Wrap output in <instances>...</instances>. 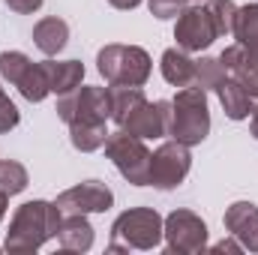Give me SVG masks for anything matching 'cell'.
I'll return each instance as SVG.
<instances>
[{"mask_svg": "<svg viewBox=\"0 0 258 255\" xmlns=\"http://www.w3.org/2000/svg\"><path fill=\"white\" fill-rule=\"evenodd\" d=\"M111 201H114V195L105 183L87 180V183H78L72 189L60 192L54 204L60 207V213H102L111 207Z\"/></svg>", "mask_w": 258, "mask_h": 255, "instance_id": "10", "label": "cell"}, {"mask_svg": "<svg viewBox=\"0 0 258 255\" xmlns=\"http://www.w3.org/2000/svg\"><path fill=\"white\" fill-rule=\"evenodd\" d=\"M162 240V216L150 207H132L120 213L111 225V252L153 249Z\"/></svg>", "mask_w": 258, "mask_h": 255, "instance_id": "3", "label": "cell"}, {"mask_svg": "<svg viewBox=\"0 0 258 255\" xmlns=\"http://www.w3.org/2000/svg\"><path fill=\"white\" fill-rule=\"evenodd\" d=\"M57 237H60L63 249H72V252H87L93 246V228L84 219V213H66Z\"/></svg>", "mask_w": 258, "mask_h": 255, "instance_id": "14", "label": "cell"}, {"mask_svg": "<svg viewBox=\"0 0 258 255\" xmlns=\"http://www.w3.org/2000/svg\"><path fill=\"white\" fill-rule=\"evenodd\" d=\"M15 87L21 90L24 99H30V102H42V99L51 93V81H48V69H45V63H33V60H30V63L21 69Z\"/></svg>", "mask_w": 258, "mask_h": 255, "instance_id": "18", "label": "cell"}, {"mask_svg": "<svg viewBox=\"0 0 258 255\" xmlns=\"http://www.w3.org/2000/svg\"><path fill=\"white\" fill-rule=\"evenodd\" d=\"M45 69H48V81H51V93L57 96H66L72 90H78L81 78H84V66L78 60H45Z\"/></svg>", "mask_w": 258, "mask_h": 255, "instance_id": "17", "label": "cell"}, {"mask_svg": "<svg viewBox=\"0 0 258 255\" xmlns=\"http://www.w3.org/2000/svg\"><path fill=\"white\" fill-rule=\"evenodd\" d=\"M225 249L237 252V249H240V243H234V240H222V243H216V246H213V252H225Z\"/></svg>", "mask_w": 258, "mask_h": 255, "instance_id": "29", "label": "cell"}, {"mask_svg": "<svg viewBox=\"0 0 258 255\" xmlns=\"http://www.w3.org/2000/svg\"><path fill=\"white\" fill-rule=\"evenodd\" d=\"M27 186V171L21 162H12V159H3L0 162V192L6 195H15Z\"/></svg>", "mask_w": 258, "mask_h": 255, "instance_id": "24", "label": "cell"}, {"mask_svg": "<svg viewBox=\"0 0 258 255\" xmlns=\"http://www.w3.org/2000/svg\"><path fill=\"white\" fill-rule=\"evenodd\" d=\"M249 126H252V135L258 138V102H255V108H252V123Z\"/></svg>", "mask_w": 258, "mask_h": 255, "instance_id": "31", "label": "cell"}, {"mask_svg": "<svg viewBox=\"0 0 258 255\" xmlns=\"http://www.w3.org/2000/svg\"><path fill=\"white\" fill-rule=\"evenodd\" d=\"M57 114L69 126H105L111 117V90L78 87L66 96H57Z\"/></svg>", "mask_w": 258, "mask_h": 255, "instance_id": "4", "label": "cell"}, {"mask_svg": "<svg viewBox=\"0 0 258 255\" xmlns=\"http://www.w3.org/2000/svg\"><path fill=\"white\" fill-rule=\"evenodd\" d=\"M225 228L231 231L234 240H240V246L258 252V207L249 201H237L225 210Z\"/></svg>", "mask_w": 258, "mask_h": 255, "instance_id": "13", "label": "cell"}, {"mask_svg": "<svg viewBox=\"0 0 258 255\" xmlns=\"http://www.w3.org/2000/svg\"><path fill=\"white\" fill-rule=\"evenodd\" d=\"M108 3H111V6H117V9H135L141 0H108Z\"/></svg>", "mask_w": 258, "mask_h": 255, "instance_id": "30", "label": "cell"}, {"mask_svg": "<svg viewBox=\"0 0 258 255\" xmlns=\"http://www.w3.org/2000/svg\"><path fill=\"white\" fill-rule=\"evenodd\" d=\"M234 36L240 39V45L258 51V3H249V6H243V9H237Z\"/></svg>", "mask_w": 258, "mask_h": 255, "instance_id": "20", "label": "cell"}, {"mask_svg": "<svg viewBox=\"0 0 258 255\" xmlns=\"http://www.w3.org/2000/svg\"><path fill=\"white\" fill-rule=\"evenodd\" d=\"M6 198H9V195H6V192H0V219H3V213H6Z\"/></svg>", "mask_w": 258, "mask_h": 255, "instance_id": "32", "label": "cell"}, {"mask_svg": "<svg viewBox=\"0 0 258 255\" xmlns=\"http://www.w3.org/2000/svg\"><path fill=\"white\" fill-rule=\"evenodd\" d=\"M69 135H72V144L84 153L105 147V138H108L105 126H69Z\"/></svg>", "mask_w": 258, "mask_h": 255, "instance_id": "23", "label": "cell"}, {"mask_svg": "<svg viewBox=\"0 0 258 255\" xmlns=\"http://www.w3.org/2000/svg\"><path fill=\"white\" fill-rule=\"evenodd\" d=\"M162 234L168 240V252H201L207 243V225L192 210H174L162 222Z\"/></svg>", "mask_w": 258, "mask_h": 255, "instance_id": "8", "label": "cell"}, {"mask_svg": "<svg viewBox=\"0 0 258 255\" xmlns=\"http://www.w3.org/2000/svg\"><path fill=\"white\" fill-rule=\"evenodd\" d=\"M99 72L108 84H129L141 87L150 75V57L138 45H105L96 57Z\"/></svg>", "mask_w": 258, "mask_h": 255, "instance_id": "5", "label": "cell"}, {"mask_svg": "<svg viewBox=\"0 0 258 255\" xmlns=\"http://www.w3.org/2000/svg\"><path fill=\"white\" fill-rule=\"evenodd\" d=\"M18 120H21V114H18V108L12 105V99L3 93V87H0V132H9V129L18 126Z\"/></svg>", "mask_w": 258, "mask_h": 255, "instance_id": "27", "label": "cell"}, {"mask_svg": "<svg viewBox=\"0 0 258 255\" xmlns=\"http://www.w3.org/2000/svg\"><path fill=\"white\" fill-rule=\"evenodd\" d=\"M60 207L48 201H27L15 210L9 231H6V249L9 252H33L45 240L57 237L60 231Z\"/></svg>", "mask_w": 258, "mask_h": 255, "instance_id": "1", "label": "cell"}, {"mask_svg": "<svg viewBox=\"0 0 258 255\" xmlns=\"http://www.w3.org/2000/svg\"><path fill=\"white\" fill-rule=\"evenodd\" d=\"M210 132V114H207V90L198 84L180 87V93L171 99L168 114V135L186 147L201 144Z\"/></svg>", "mask_w": 258, "mask_h": 255, "instance_id": "2", "label": "cell"}, {"mask_svg": "<svg viewBox=\"0 0 258 255\" xmlns=\"http://www.w3.org/2000/svg\"><path fill=\"white\" fill-rule=\"evenodd\" d=\"M189 6V0H150V12L156 15V18H177L183 9Z\"/></svg>", "mask_w": 258, "mask_h": 255, "instance_id": "26", "label": "cell"}, {"mask_svg": "<svg viewBox=\"0 0 258 255\" xmlns=\"http://www.w3.org/2000/svg\"><path fill=\"white\" fill-rule=\"evenodd\" d=\"M222 81H225V66L219 63V60L201 57V60L195 63V84H198L201 90H216Z\"/></svg>", "mask_w": 258, "mask_h": 255, "instance_id": "22", "label": "cell"}, {"mask_svg": "<svg viewBox=\"0 0 258 255\" xmlns=\"http://www.w3.org/2000/svg\"><path fill=\"white\" fill-rule=\"evenodd\" d=\"M105 153L108 159L117 165V171L135 186H147V174H150V150L144 147V138L132 135L126 129L114 132L105 138Z\"/></svg>", "mask_w": 258, "mask_h": 255, "instance_id": "6", "label": "cell"}, {"mask_svg": "<svg viewBox=\"0 0 258 255\" xmlns=\"http://www.w3.org/2000/svg\"><path fill=\"white\" fill-rule=\"evenodd\" d=\"M207 12L216 24V33L219 36H228L234 33V18H237V6L231 0H207Z\"/></svg>", "mask_w": 258, "mask_h": 255, "instance_id": "21", "label": "cell"}, {"mask_svg": "<svg viewBox=\"0 0 258 255\" xmlns=\"http://www.w3.org/2000/svg\"><path fill=\"white\" fill-rule=\"evenodd\" d=\"M162 75L174 87H189L195 84V60L183 48H168L162 54Z\"/></svg>", "mask_w": 258, "mask_h": 255, "instance_id": "15", "label": "cell"}, {"mask_svg": "<svg viewBox=\"0 0 258 255\" xmlns=\"http://www.w3.org/2000/svg\"><path fill=\"white\" fill-rule=\"evenodd\" d=\"M27 63H30L27 54H21V51H3V54H0V75H3L9 84H15L18 75H21V69Z\"/></svg>", "mask_w": 258, "mask_h": 255, "instance_id": "25", "label": "cell"}, {"mask_svg": "<svg viewBox=\"0 0 258 255\" xmlns=\"http://www.w3.org/2000/svg\"><path fill=\"white\" fill-rule=\"evenodd\" d=\"M6 6L12 12H18V15H30V12H36L42 6V0H6Z\"/></svg>", "mask_w": 258, "mask_h": 255, "instance_id": "28", "label": "cell"}, {"mask_svg": "<svg viewBox=\"0 0 258 255\" xmlns=\"http://www.w3.org/2000/svg\"><path fill=\"white\" fill-rule=\"evenodd\" d=\"M168 114H171V102L159 99V102H144L138 105L126 117V123L120 129H126L138 138H159L168 135Z\"/></svg>", "mask_w": 258, "mask_h": 255, "instance_id": "11", "label": "cell"}, {"mask_svg": "<svg viewBox=\"0 0 258 255\" xmlns=\"http://www.w3.org/2000/svg\"><path fill=\"white\" fill-rule=\"evenodd\" d=\"M216 93H219V102H222V108H225V114H228L231 120H243V117L252 114V96H249L234 78H225V81L216 87Z\"/></svg>", "mask_w": 258, "mask_h": 255, "instance_id": "19", "label": "cell"}, {"mask_svg": "<svg viewBox=\"0 0 258 255\" xmlns=\"http://www.w3.org/2000/svg\"><path fill=\"white\" fill-rule=\"evenodd\" d=\"M66 39H69V24H66L63 18L51 15V18H42L33 27V42H36V48L42 54H57L66 45Z\"/></svg>", "mask_w": 258, "mask_h": 255, "instance_id": "16", "label": "cell"}, {"mask_svg": "<svg viewBox=\"0 0 258 255\" xmlns=\"http://www.w3.org/2000/svg\"><path fill=\"white\" fill-rule=\"evenodd\" d=\"M216 24L207 12V6H186L177 18V27H174V39H177V48L183 51H204L213 45L216 39Z\"/></svg>", "mask_w": 258, "mask_h": 255, "instance_id": "9", "label": "cell"}, {"mask_svg": "<svg viewBox=\"0 0 258 255\" xmlns=\"http://www.w3.org/2000/svg\"><path fill=\"white\" fill-rule=\"evenodd\" d=\"M219 63L225 66V72H231V78L252 96L258 99V51L246 48V45H228L219 54Z\"/></svg>", "mask_w": 258, "mask_h": 255, "instance_id": "12", "label": "cell"}, {"mask_svg": "<svg viewBox=\"0 0 258 255\" xmlns=\"http://www.w3.org/2000/svg\"><path fill=\"white\" fill-rule=\"evenodd\" d=\"M192 156L186 150V144L180 141H165L156 153H150V174H147V186L156 189H174L183 183V177L189 174Z\"/></svg>", "mask_w": 258, "mask_h": 255, "instance_id": "7", "label": "cell"}]
</instances>
